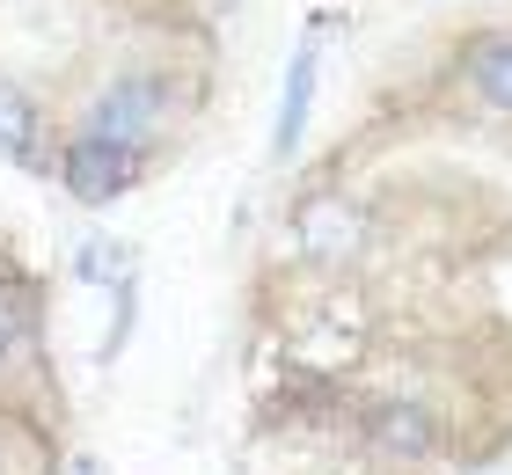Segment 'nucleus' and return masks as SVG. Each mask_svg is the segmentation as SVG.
<instances>
[{
    "label": "nucleus",
    "mask_w": 512,
    "mask_h": 475,
    "mask_svg": "<svg viewBox=\"0 0 512 475\" xmlns=\"http://www.w3.org/2000/svg\"><path fill=\"white\" fill-rule=\"evenodd\" d=\"M176 110V81L161 74V66H139V74H110L96 95H88L81 110V132L88 139H118V147H139V139H154L169 125Z\"/></svg>",
    "instance_id": "nucleus-1"
},
{
    "label": "nucleus",
    "mask_w": 512,
    "mask_h": 475,
    "mask_svg": "<svg viewBox=\"0 0 512 475\" xmlns=\"http://www.w3.org/2000/svg\"><path fill=\"white\" fill-rule=\"evenodd\" d=\"M139 147H118V139H88V132H74L59 147V183L74 190V198H88V205H103V198H125V190L139 183Z\"/></svg>",
    "instance_id": "nucleus-2"
},
{
    "label": "nucleus",
    "mask_w": 512,
    "mask_h": 475,
    "mask_svg": "<svg viewBox=\"0 0 512 475\" xmlns=\"http://www.w3.org/2000/svg\"><path fill=\"white\" fill-rule=\"evenodd\" d=\"M469 81H476V95L491 110L512 117V30H483L469 44Z\"/></svg>",
    "instance_id": "nucleus-3"
},
{
    "label": "nucleus",
    "mask_w": 512,
    "mask_h": 475,
    "mask_svg": "<svg viewBox=\"0 0 512 475\" xmlns=\"http://www.w3.org/2000/svg\"><path fill=\"white\" fill-rule=\"evenodd\" d=\"M366 432H374V446H388V454H425V446H432L425 410H381Z\"/></svg>",
    "instance_id": "nucleus-4"
},
{
    "label": "nucleus",
    "mask_w": 512,
    "mask_h": 475,
    "mask_svg": "<svg viewBox=\"0 0 512 475\" xmlns=\"http://www.w3.org/2000/svg\"><path fill=\"white\" fill-rule=\"evenodd\" d=\"M30 132H37V110H30V95H22V88H8V81H0V147H30Z\"/></svg>",
    "instance_id": "nucleus-5"
},
{
    "label": "nucleus",
    "mask_w": 512,
    "mask_h": 475,
    "mask_svg": "<svg viewBox=\"0 0 512 475\" xmlns=\"http://www.w3.org/2000/svg\"><path fill=\"white\" fill-rule=\"evenodd\" d=\"M300 110H308V59L293 66V88H286V125H278V147H293V132H300Z\"/></svg>",
    "instance_id": "nucleus-6"
},
{
    "label": "nucleus",
    "mask_w": 512,
    "mask_h": 475,
    "mask_svg": "<svg viewBox=\"0 0 512 475\" xmlns=\"http://www.w3.org/2000/svg\"><path fill=\"white\" fill-rule=\"evenodd\" d=\"M15 351H22V307H15L8 293H0V373H8Z\"/></svg>",
    "instance_id": "nucleus-7"
}]
</instances>
